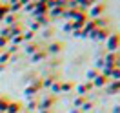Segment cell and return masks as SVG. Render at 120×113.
<instances>
[{"instance_id": "obj_1", "label": "cell", "mask_w": 120, "mask_h": 113, "mask_svg": "<svg viewBox=\"0 0 120 113\" xmlns=\"http://www.w3.org/2000/svg\"><path fill=\"white\" fill-rule=\"evenodd\" d=\"M109 35H111V31H109V26H107V27H98V29L91 31L87 37H89V38H93L95 42H105Z\"/></svg>"}, {"instance_id": "obj_2", "label": "cell", "mask_w": 120, "mask_h": 113, "mask_svg": "<svg viewBox=\"0 0 120 113\" xmlns=\"http://www.w3.org/2000/svg\"><path fill=\"white\" fill-rule=\"evenodd\" d=\"M105 47H107V51H111V53H118V49H120V35L118 33H111L107 37Z\"/></svg>"}, {"instance_id": "obj_3", "label": "cell", "mask_w": 120, "mask_h": 113, "mask_svg": "<svg viewBox=\"0 0 120 113\" xmlns=\"http://www.w3.org/2000/svg\"><path fill=\"white\" fill-rule=\"evenodd\" d=\"M104 13H105V4L98 2L87 9V18H100V16H104Z\"/></svg>"}, {"instance_id": "obj_4", "label": "cell", "mask_w": 120, "mask_h": 113, "mask_svg": "<svg viewBox=\"0 0 120 113\" xmlns=\"http://www.w3.org/2000/svg\"><path fill=\"white\" fill-rule=\"evenodd\" d=\"M55 102H56V97H55V95H45L44 98L38 100V109H53Z\"/></svg>"}, {"instance_id": "obj_5", "label": "cell", "mask_w": 120, "mask_h": 113, "mask_svg": "<svg viewBox=\"0 0 120 113\" xmlns=\"http://www.w3.org/2000/svg\"><path fill=\"white\" fill-rule=\"evenodd\" d=\"M62 49H64V44L58 42V40H53V42H49V46L45 47V53H47V55H53V57H56V55H60Z\"/></svg>"}, {"instance_id": "obj_6", "label": "cell", "mask_w": 120, "mask_h": 113, "mask_svg": "<svg viewBox=\"0 0 120 113\" xmlns=\"http://www.w3.org/2000/svg\"><path fill=\"white\" fill-rule=\"evenodd\" d=\"M93 90V84L89 82V80H86V82H80V84H76L75 86V91H76V95H84V97H87V93Z\"/></svg>"}, {"instance_id": "obj_7", "label": "cell", "mask_w": 120, "mask_h": 113, "mask_svg": "<svg viewBox=\"0 0 120 113\" xmlns=\"http://www.w3.org/2000/svg\"><path fill=\"white\" fill-rule=\"evenodd\" d=\"M38 49H40V44H38L37 40H31V42H26V44H24V53L29 55V57L35 51H38Z\"/></svg>"}, {"instance_id": "obj_8", "label": "cell", "mask_w": 120, "mask_h": 113, "mask_svg": "<svg viewBox=\"0 0 120 113\" xmlns=\"http://www.w3.org/2000/svg\"><path fill=\"white\" fill-rule=\"evenodd\" d=\"M47 57H49V55L45 53V49H38V51H35L33 55H31V62H33V64H37V62H44Z\"/></svg>"}, {"instance_id": "obj_9", "label": "cell", "mask_w": 120, "mask_h": 113, "mask_svg": "<svg viewBox=\"0 0 120 113\" xmlns=\"http://www.w3.org/2000/svg\"><path fill=\"white\" fill-rule=\"evenodd\" d=\"M24 33V24L18 20L16 24H13V26H9V35L11 37H18V35H22Z\"/></svg>"}, {"instance_id": "obj_10", "label": "cell", "mask_w": 120, "mask_h": 113, "mask_svg": "<svg viewBox=\"0 0 120 113\" xmlns=\"http://www.w3.org/2000/svg\"><path fill=\"white\" fill-rule=\"evenodd\" d=\"M107 82H109V80H107L105 77H102L100 73H98V75L95 77L93 80H91V84H93V88H105V86H107Z\"/></svg>"}, {"instance_id": "obj_11", "label": "cell", "mask_w": 120, "mask_h": 113, "mask_svg": "<svg viewBox=\"0 0 120 113\" xmlns=\"http://www.w3.org/2000/svg\"><path fill=\"white\" fill-rule=\"evenodd\" d=\"M75 90V84L71 80H60V95L62 93H69V91Z\"/></svg>"}, {"instance_id": "obj_12", "label": "cell", "mask_w": 120, "mask_h": 113, "mask_svg": "<svg viewBox=\"0 0 120 113\" xmlns=\"http://www.w3.org/2000/svg\"><path fill=\"white\" fill-rule=\"evenodd\" d=\"M20 109H22V104H20V102L9 100L8 108H6V113H20Z\"/></svg>"}, {"instance_id": "obj_13", "label": "cell", "mask_w": 120, "mask_h": 113, "mask_svg": "<svg viewBox=\"0 0 120 113\" xmlns=\"http://www.w3.org/2000/svg\"><path fill=\"white\" fill-rule=\"evenodd\" d=\"M37 93H38V88H35L33 84H27L24 88V95H27V98H37Z\"/></svg>"}, {"instance_id": "obj_14", "label": "cell", "mask_w": 120, "mask_h": 113, "mask_svg": "<svg viewBox=\"0 0 120 113\" xmlns=\"http://www.w3.org/2000/svg\"><path fill=\"white\" fill-rule=\"evenodd\" d=\"M105 88H107V91H109L111 95H115V93H118V91H120V80H109Z\"/></svg>"}, {"instance_id": "obj_15", "label": "cell", "mask_w": 120, "mask_h": 113, "mask_svg": "<svg viewBox=\"0 0 120 113\" xmlns=\"http://www.w3.org/2000/svg\"><path fill=\"white\" fill-rule=\"evenodd\" d=\"M2 22H6V27H9V26H13V24L18 22V15H15V13H8V15L4 16Z\"/></svg>"}, {"instance_id": "obj_16", "label": "cell", "mask_w": 120, "mask_h": 113, "mask_svg": "<svg viewBox=\"0 0 120 113\" xmlns=\"http://www.w3.org/2000/svg\"><path fill=\"white\" fill-rule=\"evenodd\" d=\"M97 29V26H95V20H91V18H87V22L84 24V27H82V31H84V35L87 37L91 31H95Z\"/></svg>"}, {"instance_id": "obj_17", "label": "cell", "mask_w": 120, "mask_h": 113, "mask_svg": "<svg viewBox=\"0 0 120 113\" xmlns=\"http://www.w3.org/2000/svg\"><path fill=\"white\" fill-rule=\"evenodd\" d=\"M86 102H87V97H84V95H76V97L73 98V108H78V109H80Z\"/></svg>"}, {"instance_id": "obj_18", "label": "cell", "mask_w": 120, "mask_h": 113, "mask_svg": "<svg viewBox=\"0 0 120 113\" xmlns=\"http://www.w3.org/2000/svg\"><path fill=\"white\" fill-rule=\"evenodd\" d=\"M62 11H64V9L62 8H51V9H47V16H49V18H60V16H62Z\"/></svg>"}, {"instance_id": "obj_19", "label": "cell", "mask_w": 120, "mask_h": 113, "mask_svg": "<svg viewBox=\"0 0 120 113\" xmlns=\"http://www.w3.org/2000/svg\"><path fill=\"white\" fill-rule=\"evenodd\" d=\"M35 22H37L38 26H40V27H44V26H49L51 18H49L47 15H40V16H37V20H35Z\"/></svg>"}, {"instance_id": "obj_20", "label": "cell", "mask_w": 120, "mask_h": 113, "mask_svg": "<svg viewBox=\"0 0 120 113\" xmlns=\"http://www.w3.org/2000/svg\"><path fill=\"white\" fill-rule=\"evenodd\" d=\"M55 80H58L55 75H49V77H45V78H42V88H51V84Z\"/></svg>"}, {"instance_id": "obj_21", "label": "cell", "mask_w": 120, "mask_h": 113, "mask_svg": "<svg viewBox=\"0 0 120 113\" xmlns=\"http://www.w3.org/2000/svg\"><path fill=\"white\" fill-rule=\"evenodd\" d=\"M91 20H95V26L98 27H107V18L105 16H100V18H91Z\"/></svg>"}, {"instance_id": "obj_22", "label": "cell", "mask_w": 120, "mask_h": 113, "mask_svg": "<svg viewBox=\"0 0 120 113\" xmlns=\"http://www.w3.org/2000/svg\"><path fill=\"white\" fill-rule=\"evenodd\" d=\"M9 60H11V55H9V53L6 51V49H4V51L0 53V64H2V66H6V64H8Z\"/></svg>"}, {"instance_id": "obj_23", "label": "cell", "mask_w": 120, "mask_h": 113, "mask_svg": "<svg viewBox=\"0 0 120 113\" xmlns=\"http://www.w3.org/2000/svg\"><path fill=\"white\" fill-rule=\"evenodd\" d=\"M49 90H51V95H55V97L60 95V80H55V82L51 84V88H49Z\"/></svg>"}, {"instance_id": "obj_24", "label": "cell", "mask_w": 120, "mask_h": 113, "mask_svg": "<svg viewBox=\"0 0 120 113\" xmlns=\"http://www.w3.org/2000/svg\"><path fill=\"white\" fill-rule=\"evenodd\" d=\"M9 13V6L8 4H0V22L4 20V16Z\"/></svg>"}, {"instance_id": "obj_25", "label": "cell", "mask_w": 120, "mask_h": 113, "mask_svg": "<svg viewBox=\"0 0 120 113\" xmlns=\"http://www.w3.org/2000/svg\"><path fill=\"white\" fill-rule=\"evenodd\" d=\"M8 104H9V98L8 97H0V111H2V113H6Z\"/></svg>"}, {"instance_id": "obj_26", "label": "cell", "mask_w": 120, "mask_h": 113, "mask_svg": "<svg viewBox=\"0 0 120 113\" xmlns=\"http://www.w3.org/2000/svg\"><path fill=\"white\" fill-rule=\"evenodd\" d=\"M33 37H35V33H31L29 29H27V31H24V33H22V38H24V44H26V42H31V40H33Z\"/></svg>"}, {"instance_id": "obj_27", "label": "cell", "mask_w": 120, "mask_h": 113, "mask_svg": "<svg viewBox=\"0 0 120 113\" xmlns=\"http://www.w3.org/2000/svg\"><path fill=\"white\" fill-rule=\"evenodd\" d=\"M111 80H120V68L111 69Z\"/></svg>"}, {"instance_id": "obj_28", "label": "cell", "mask_w": 120, "mask_h": 113, "mask_svg": "<svg viewBox=\"0 0 120 113\" xmlns=\"http://www.w3.org/2000/svg\"><path fill=\"white\" fill-rule=\"evenodd\" d=\"M97 75H98V71H97L95 68H93V69H89V71H87V75H86V77H87V80L91 82V80H93V78H95Z\"/></svg>"}, {"instance_id": "obj_29", "label": "cell", "mask_w": 120, "mask_h": 113, "mask_svg": "<svg viewBox=\"0 0 120 113\" xmlns=\"http://www.w3.org/2000/svg\"><path fill=\"white\" fill-rule=\"evenodd\" d=\"M40 29H42V27H40L37 22H29V31L31 33H37V31H40Z\"/></svg>"}, {"instance_id": "obj_30", "label": "cell", "mask_w": 120, "mask_h": 113, "mask_svg": "<svg viewBox=\"0 0 120 113\" xmlns=\"http://www.w3.org/2000/svg\"><path fill=\"white\" fill-rule=\"evenodd\" d=\"M102 68H104V60H102V57H100V58H97V60H95V69H97V71H100Z\"/></svg>"}, {"instance_id": "obj_31", "label": "cell", "mask_w": 120, "mask_h": 113, "mask_svg": "<svg viewBox=\"0 0 120 113\" xmlns=\"http://www.w3.org/2000/svg\"><path fill=\"white\" fill-rule=\"evenodd\" d=\"M91 108H93V102H91V100H87V102H86V104H84L82 108H80V111H82V113H86V111H89Z\"/></svg>"}, {"instance_id": "obj_32", "label": "cell", "mask_w": 120, "mask_h": 113, "mask_svg": "<svg viewBox=\"0 0 120 113\" xmlns=\"http://www.w3.org/2000/svg\"><path fill=\"white\" fill-rule=\"evenodd\" d=\"M8 46H9V40L6 37H0V49H6Z\"/></svg>"}, {"instance_id": "obj_33", "label": "cell", "mask_w": 120, "mask_h": 113, "mask_svg": "<svg viewBox=\"0 0 120 113\" xmlns=\"http://www.w3.org/2000/svg\"><path fill=\"white\" fill-rule=\"evenodd\" d=\"M0 37H6L8 40H11V35H9V27H4V29L0 31Z\"/></svg>"}, {"instance_id": "obj_34", "label": "cell", "mask_w": 120, "mask_h": 113, "mask_svg": "<svg viewBox=\"0 0 120 113\" xmlns=\"http://www.w3.org/2000/svg\"><path fill=\"white\" fill-rule=\"evenodd\" d=\"M38 108V98H35V100H31L29 104H27V109H37Z\"/></svg>"}, {"instance_id": "obj_35", "label": "cell", "mask_w": 120, "mask_h": 113, "mask_svg": "<svg viewBox=\"0 0 120 113\" xmlns=\"http://www.w3.org/2000/svg\"><path fill=\"white\" fill-rule=\"evenodd\" d=\"M71 33H73V37H75V38H86V35H84L82 29H80V31H71Z\"/></svg>"}, {"instance_id": "obj_36", "label": "cell", "mask_w": 120, "mask_h": 113, "mask_svg": "<svg viewBox=\"0 0 120 113\" xmlns=\"http://www.w3.org/2000/svg\"><path fill=\"white\" fill-rule=\"evenodd\" d=\"M62 29L66 31V33H71V31H73V27H71V22H66L64 26H62Z\"/></svg>"}, {"instance_id": "obj_37", "label": "cell", "mask_w": 120, "mask_h": 113, "mask_svg": "<svg viewBox=\"0 0 120 113\" xmlns=\"http://www.w3.org/2000/svg\"><path fill=\"white\" fill-rule=\"evenodd\" d=\"M33 9H35V2H31L29 6H26V8H24V11H26V13H33Z\"/></svg>"}, {"instance_id": "obj_38", "label": "cell", "mask_w": 120, "mask_h": 113, "mask_svg": "<svg viewBox=\"0 0 120 113\" xmlns=\"http://www.w3.org/2000/svg\"><path fill=\"white\" fill-rule=\"evenodd\" d=\"M31 2H33V0H18V4H20V6H22V9L26 8V6H29Z\"/></svg>"}, {"instance_id": "obj_39", "label": "cell", "mask_w": 120, "mask_h": 113, "mask_svg": "<svg viewBox=\"0 0 120 113\" xmlns=\"http://www.w3.org/2000/svg\"><path fill=\"white\" fill-rule=\"evenodd\" d=\"M60 66V60H51V68H58Z\"/></svg>"}, {"instance_id": "obj_40", "label": "cell", "mask_w": 120, "mask_h": 113, "mask_svg": "<svg viewBox=\"0 0 120 113\" xmlns=\"http://www.w3.org/2000/svg\"><path fill=\"white\" fill-rule=\"evenodd\" d=\"M111 113H120V106H115V108L111 109Z\"/></svg>"}, {"instance_id": "obj_41", "label": "cell", "mask_w": 120, "mask_h": 113, "mask_svg": "<svg viewBox=\"0 0 120 113\" xmlns=\"http://www.w3.org/2000/svg\"><path fill=\"white\" fill-rule=\"evenodd\" d=\"M89 2V6H95V4H98V2H102V0H87Z\"/></svg>"}, {"instance_id": "obj_42", "label": "cell", "mask_w": 120, "mask_h": 113, "mask_svg": "<svg viewBox=\"0 0 120 113\" xmlns=\"http://www.w3.org/2000/svg\"><path fill=\"white\" fill-rule=\"evenodd\" d=\"M13 4H18V0H8V6H13Z\"/></svg>"}, {"instance_id": "obj_43", "label": "cell", "mask_w": 120, "mask_h": 113, "mask_svg": "<svg viewBox=\"0 0 120 113\" xmlns=\"http://www.w3.org/2000/svg\"><path fill=\"white\" fill-rule=\"evenodd\" d=\"M44 37H51V29H45L44 31Z\"/></svg>"}, {"instance_id": "obj_44", "label": "cell", "mask_w": 120, "mask_h": 113, "mask_svg": "<svg viewBox=\"0 0 120 113\" xmlns=\"http://www.w3.org/2000/svg\"><path fill=\"white\" fill-rule=\"evenodd\" d=\"M69 113H82V111H80L78 108H73V109H71V111H69Z\"/></svg>"}, {"instance_id": "obj_45", "label": "cell", "mask_w": 120, "mask_h": 113, "mask_svg": "<svg viewBox=\"0 0 120 113\" xmlns=\"http://www.w3.org/2000/svg\"><path fill=\"white\" fill-rule=\"evenodd\" d=\"M38 113H53L51 109H38Z\"/></svg>"}, {"instance_id": "obj_46", "label": "cell", "mask_w": 120, "mask_h": 113, "mask_svg": "<svg viewBox=\"0 0 120 113\" xmlns=\"http://www.w3.org/2000/svg\"><path fill=\"white\" fill-rule=\"evenodd\" d=\"M4 68H6V66H2V64H0V71H4Z\"/></svg>"}, {"instance_id": "obj_47", "label": "cell", "mask_w": 120, "mask_h": 113, "mask_svg": "<svg viewBox=\"0 0 120 113\" xmlns=\"http://www.w3.org/2000/svg\"><path fill=\"white\" fill-rule=\"evenodd\" d=\"M118 35H120V26H118Z\"/></svg>"}, {"instance_id": "obj_48", "label": "cell", "mask_w": 120, "mask_h": 113, "mask_svg": "<svg viewBox=\"0 0 120 113\" xmlns=\"http://www.w3.org/2000/svg\"><path fill=\"white\" fill-rule=\"evenodd\" d=\"M2 51H4V49H0V53H2Z\"/></svg>"}, {"instance_id": "obj_49", "label": "cell", "mask_w": 120, "mask_h": 113, "mask_svg": "<svg viewBox=\"0 0 120 113\" xmlns=\"http://www.w3.org/2000/svg\"><path fill=\"white\" fill-rule=\"evenodd\" d=\"M0 113H2V111H0Z\"/></svg>"}, {"instance_id": "obj_50", "label": "cell", "mask_w": 120, "mask_h": 113, "mask_svg": "<svg viewBox=\"0 0 120 113\" xmlns=\"http://www.w3.org/2000/svg\"><path fill=\"white\" fill-rule=\"evenodd\" d=\"M27 113H29V111H27Z\"/></svg>"}]
</instances>
